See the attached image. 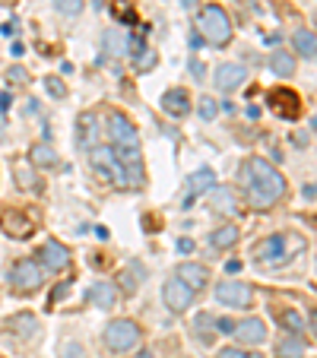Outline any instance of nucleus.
I'll return each instance as SVG.
<instances>
[{"instance_id":"f257e3e1","label":"nucleus","mask_w":317,"mask_h":358,"mask_svg":"<svg viewBox=\"0 0 317 358\" xmlns=\"http://www.w3.org/2000/svg\"><path fill=\"white\" fill-rule=\"evenodd\" d=\"M241 184L254 210H270L273 203L286 194V178L273 169L267 159H248L241 165Z\"/></svg>"},{"instance_id":"f03ea898","label":"nucleus","mask_w":317,"mask_h":358,"mask_svg":"<svg viewBox=\"0 0 317 358\" xmlns=\"http://www.w3.org/2000/svg\"><path fill=\"white\" fill-rule=\"evenodd\" d=\"M197 26H200L203 38H206L209 45H216V48L229 45V38H232V22H229V16H225V10L219 7V3H209V7H203V13H200V20H197Z\"/></svg>"},{"instance_id":"7ed1b4c3","label":"nucleus","mask_w":317,"mask_h":358,"mask_svg":"<svg viewBox=\"0 0 317 358\" xmlns=\"http://www.w3.org/2000/svg\"><path fill=\"white\" fill-rule=\"evenodd\" d=\"M101 336H105V345H108L111 352H130V349L140 345L143 330H140V324H134V320L118 317V320H111V324L105 327Z\"/></svg>"},{"instance_id":"20e7f679","label":"nucleus","mask_w":317,"mask_h":358,"mask_svg":"<svg viewBox=\"0 0 317 358\" xmlns=\"http://www.w3.org/2000/svg\"><path fill=\"white\" fill-rule=\"evenodd\" d=\"M92 169H95V175H101V181H118L121 187H134V178L127 175V169H124L121 162L115 159V149H99L95 146L92 149Z\"/></svg>"},{"instance_id":"39448f33","label":"nucleus","mask_w":317,"mask_h":358,"mask_svg":"<svg viewBox=\"0 0 317 358\" xmlns=\"http://www.w3.org/2000/svg\"><path fill=\"white\" fill-rule=\"evenodd\" d=\"M108 134H111V143L115 149H140V134H136L134 121L121 111H111L108 115Z\"/></svg>"},{"instance_id":"423d86ee","label":"nucleus","mask_w":317,"mask_h":358,"mask_svg":"<svg viewBox=\"0 0 317 358\" xmlns=\"http://www.w3.org/2000/svg\"><path fill=\"white\" fill-rule=\"evenodd\" d=\"M251 257H254L257 264H263V266H276L279 260L289 257V254H286V235H267L263 241L254 244Z\"/></svg>"},{"instance_id":"0eeeda50","label":"nucleus","mask_w":317,"mask_h":358,"mask_svg":"<svg viewBox=\"0 0 317 358\" xmlns=\"http://www.w3.org/2000/svg\"><path fill=\"white\" fill-rule=\"evenodd\" d=\"M267 105H273V111H276L279 117H289V121H295V117L302 115V95L292 92V89H286V86L270 89Z\"/></svg>"},{"instance_id":"6e6552de","label":"nucleus","mask_w":317,"mask_h":358,"mask_svg":"<svg viewBox=\"0 0 317 358\" xmlns=\"http://www.w3.org/2000/svg\"><path fill=\"white\" fill-rule=\"evenodd\" d=\"M10 282L16 292H35L41 285V266L38 260H20V264L10 270Z\"/></svg>"},{"instance_id":"1a4fd4ad","label":"nucleus","mask_w":317,"mask_h":358,"mask_svg":"<svg viewBox=\"0 0 317 358\" xmlns=\"http://www.w3.org/2000/svg\"><path fill=\"white\" fill-rule=\"evenodd\" d=\"M162 298H165V308H169L171 314H184L190 308V301H194V292H190L184 282H178V279H169V282L162 285Z\"/></svg>"},{"instance_id":"9d476101","label":"nucleus","mask_w":317,"mask_h":358,"mask_svg":"<svg viewBox=\"0 0 317 358\" xmlns=\"http://www.w3.org/2000/svg\"><path fill=\"white\" fill-rule=\"evenodd\" d=\"M244 80H248V70H244L241 64H219L216 76H213L219 92H235V89L244 86Z\"/></svg>"},{"instance_id":"9b49d317","label":"nucleus","mask_w":317,"mask_h":358,"mask_svg":"<svg viewBox=\"0 0 317 358\" xmlns=\"http://www.w3.org/2000/svg\"><path fill=\"white\" fill-rule=\"evenodd\" d=\"M216 298L223 304H229V308H248L251 298H254V292H251L248 282H219Z\"/></svg>"},{"instance_id":"f8f14e48","label":"nucleus","mask_w":317,"mask_h":358,"mask_svg":"<svg viewBox=\"0 0 317 358\" xmlns=\"http://www.w3.org/2000/svg\"><path fill=\"white\" fill-rule=\"evenodd\" d=\"M0 229L7 231L10 238H20L22 241V238H29L35 231V222L20 210H3L0 213Z\"/></svg>"},{"instance_id":"ddd939ff","label":"nucleus","mask_w":317,"mask_h":358,"mask_svg":"<svg viewBox=\"0 0 317 358\" xmlns=\"http://www.w3.org/2000/svg\"><path fill=\"white\" fill-rule=\"evenodd\" d=\"M38 257H41V266L51 273H61L70 266V250L64 248L61 241H45L38 250Z\"/></svg>"},{"instance_id":"4468645a","label":"nucleus","mask_w":317,"mask_h":358,"mask_svg":"<svg viewBox=\"0 0 317 358\" xmlns=\"http://www.w3.org/2000/svg\"><path fill=\"white\" fill-rule=\"evenodd\" d=\"M213 181H216V175L209 169H200V171H194V175L188 178V187H184V200H181V206L184 210H190L194 206V200L197 196H203L209 187H213Z\"/></svg>"},{"instance_id":"2eb2a0df","label":"nucleus","mask_w":317,"mask_h":358,"mask_svg":"<svg viewBox=\"0 0 317 358\" xmlns=\"http://www.w3.org/2000/svg\"><path fill=\"white\" fill-rule=\"evenodd\" d=\"M99 117L92 115V111H83L80 117H76V146L83 149H95V143H99Z\"/></svg>"},{"instance_id":"dca6fc26","label":"nucleus","mask_w":317,"mask_h":358,"mask_svg":"<svg viewBox=\"0 0 317 358\" xmlns=\"http://www.w3.org/2000/svg\"><path fill=\"white\" fill-rule=\"evenodd\" d=\"M232 336L241 345H260V343H267V327H263V320L248 317V320H241V324H235Z\"/></svg>"},{"instance_id":"f3484780","label":"nucleus","mask_w":317,"mask_h":358,"mask_svg":"<svg viewBox=\"0 0 317 358\" xmlns=\"http://www.w3.org/2000/svg\"><path fill=\"white\" fill-rule=\"evenodd\" d=\"M175 279L188 285L190 292H200L203 285L209 282V270L206 266H200V264H181L178 266V273H175Z\"/></svg>"},{"instance_id":"a211bd4d","label":"nucleus","mask_w":317,"mask_h":358,"mask_svg":"<svg viewBox=\"0 0 317 358\" xmlns=\"http://www.w3.org/2000/svg\"><path fill=\"white\" fill-rule=\"evenodd\" d=\"M159 105H162V111L169 117H184L190 111V95L184 92V89H169V92L162 95V101H159Z\"/></svg>"},{"instance_id":"6ab92c4d","label":"nucleus","mask_w":317,"mask_h":358,"mask_svg":"<svg viewBox=\"0 0 317 358\" xmlns=\"http://www.w3.org/2000/svg\"><path fill=\"white\" fill-rule=\"evenodd\" d=\"M13 175H16V184H20L22 190H29V194H41V178L32 171V165L29 162H22V159H16L13 162Z\"/></svg>"},{"instance_id":"aec40b11","label":"nucleus","mask_w":317,"mask_h":358,"mask_svg":"<svg viewBox=\"0 0 317 358\" xmlns=\"http://www.w3.org/2000/svg\"><path fill=\"white\" fill-rule=\"evenodd\" d=\"M209 206H213V213H219V216H232V213H238V200L229 187H213V194H209Z\"/></svg>"},{"instance_id":"412c9836","label":"nucleus","mask_w":317,"mask_h":358,"mask_svg":"<svg viewBox=\"0 0 317 358\" xmlns=\"http://www.w3.org/2000/svg\"><path fill=\"white\" fill-rule=\"evenodd\" d=\"M29 165H35V169H55L57 165V152L51 143H35L32 149H29Z\"/></svg>"},{"instance_id":"4be33fe9","label":"nucleus","mask_w":317,"mask_h":358,"mask_svg":"<svg viewBox=\"0 0 317 358\" xmlns=\"http://www.w3.org/2000/svg\"><path fill=\"white\" fill-rule=\"evenodd\" d=\"M89 301H92L95 308H101V311L115 308V301H118L115 285H111V282H95L92 289H89Z\"/></svg>"},{"instance_id":"5701e85b","label":"nucleus","mask_w":317,"mask_h":358,"mask_svg":"<svg viewBox=\"0 0 317 358\" xmlns=\"http://www.w3.org/2000/svg\"><path fill=\"white\" fill-rule=\"evenodd\" d=\"M292 45H295V55H302L304 61H314L317 55V38L311 29H298L295 38H292Z\"/></svg>"},{"instance_id":"b1692460","label":"nucleus","mask_w":317,"mask_h":358,"mask_svg":"<svg viewBox=\"0 0 317 358\" xmlns=\"http://www.w3.org/2000/svg\"><path fill=\"white\" fill-rule=\"evenodd\" d=\"M273 317H276V320H279V327H286V330H289L292 336L304 330V320H302V314H298V311H292V308H273Z\"/></svg>"},{"instance_id":"393cba45","label":"nucleus","mask_w":317,"mask_h":358,"mask_svg":"<svg viewBox=\"0 0 317 358\" xmlns=\"http://www.w3.org/2000/svg\"><path fill=\"white\" fill-rule=\"evenodd\" d=\"M270 67H273V73H276L279 80H289V76L295 73V57L286 55V51H273Z\"/></svg>"},{"instance_id":"a878e982","label":"nucleus","mask_w":317,"mask_h":358,"mask_svg":"<svg viewBox=\"0 0 317 358\" xmlns=\"http://www.w3.org/2000/svg\"><path fill=\"white\" fill-rule=\"evenodd\" d=\"M238 238H241V231L235 229V225H223V229H216L213 231V248H219V250H229V248H235L238 244Z\"/></svg>"},{"instance_id":"bb28decb","label":"nucleus","mask_w":317,"mask_h":358,"mask_svg":"<svg viewBox=\"0 0 317 358\" xmlns=\"http://www.w3.org/2000/svg\"><path fill=\"white\" fill-rule=\"evenodd\" d=\"M276 358H304V343L289 333L276 343Z\"/></svg>"},{"instance_id":"cd10ccee","label":"nucleus","mask_w":317,"mask_h":358,"mask_svg":"<svg viewBox=\"0 0 317 358\" xmlns=\"http://www.w3.org/2000/svg\"><path fill=\"white\" fill-rule=\"evenodd\" d=\"M101 45H105V51H108V55H127V38H124L121 32H118V29H108V32L101 35Z\"/></svg>"},{"instance_id":"c85d7f7f","label":"nucleus","mask_w":317,"mask_h":358,"mask_svg":"<svg viewBox=\"0 0 317 358\" xmlns=\"http://www.w3.org/2000/svg\"><path fill=\"white\" fill-rule=\"evenodd\" d=\"M111 10H115V16H118L121 22H127V26L136 20V16H134V7H130L127 0H111Z\"/></svg>"},{"instance_id":"c756f323","label":"nucleus","mask_w":317,"mask_h":358,"mask_svg":"<svg viewBox=\"0 0 317 358\" xmlns=\"http://www.w3.org/2000/svg\"><path fill=\"white\" fill-rule=\"evenodd\" d=\"M51 3H55V10L64 16H76L83 10V0H51Z\"/></svg>"},{"instance_id":"7c9ffc66","label":"nucleus","mask_w":317,"mask_h":358,"mask_svg":"<svg viewBox=\"0 0 317 358\" xmlns=\"http://www.w3.org/2000/svg\"><path fill=\"white\" fill-rule=\"evenodd\" d=\"M216 111H219V105L213 99H206V95H203V101L200 105H197V115L203 117V121H213V117H216Z\"/></svg>"},{"instance_id":"2f4dec72","label":"nucleus","mask_w":317,"mask_h":358,"mask_svg":"<svg viewBox=\"0 0 317 358\" xmlns=\"http://www.w3.org/2000/svg\"><path fill=\"white\" fill-rule=\"evenodd\" d=\"M45 89H48V95H55V99H67V86H64L61 80H55V76L45 80Z\"/></svg>"},{"instance_id":"473e14b6","label":"nucleus","mask_w":317,"mask_h":358,"mask_svg":"<svg viewBox=\"0 0 317 358\" xmlns=\"http://www.w3.org/2000/svg\"><path fill=\"white\" fill-rule=\"evenodd\" d=\"M209 324H213V320H209L206 314H203V317L197 320V330H200L197 336H200V343H203V345H209V343H213V336H216V333H209Z\"/></svg>"},{"instance_id":"72a5a7b5","label":"nucleus","mask_w":317,"mask_h":358,"mask_svg":"<svg viewBox=\"0 0 317 358\" xmlns=\"http://www.w3.org/2000/svg\"><path fill=\"white\" fill-rule=\"evenodd\" d=\"M86 352H83V345L76 343V339H67V343L61 345V358H83Z\"/></svg>"},{"instance_id":"f704fd0d","label":"nucleus","mask_w":317,"mask_h":358,"mask_svg":"<svg viewBox=\"0 0 317 358\" xmlns=\"http://www.w3.org/2000/svg\"><path fill=\"white\" fill-rule=\"evenodd\" d=\"M7 80L13 83V86H20V83H26V80H29V73H26L22 67H10V70H7Z\"/></svg>"},{"instance_id":"c9c22d12","label":"nucleus","mask_w":317,"mask_h":358,"mask_svg":"<svg viewBox=\"0 0 317 358\" xmlns=\"http://www.w3.org/2000/svg\"><path fill=\"white\" fill-rule=\"evenodd\" d=\"M118 282H121V289L127 292V295H134V292H136V282H134V276H130L127 270H124L121 276H118Z\"/></svg>"},{"instance_id":"e433bc0d","label":"nucleus","mask_w":317,"mask_h":358,"mask_svg":"<svg viewBox=\"0 0 317 358\" xmlns=\"http://www.w3.org/2000/svg\"><path fill=\"white\" fill-rule=\"evenodd\" d=\"M67 292H70V282H61V285H57V289H55V292H51V298H48V304H55V301H61V298H64V295H67Z\"/></svg>"},{"instance_id":"4c0bfd02","label":"nucleus","mask_w":317,"mask_h":358,"mask_svg":"<svg viewBox=\"0 0 317 358\" xmlns=\"http://www.w3.org/2000/svg\"><path fill=\"white\" fill-rule=\"evenodd\" d=\"M219 358H251L248 352H241V349H223L219 352Z\"/></svg>"},{"instance_id":"58836bf2","label":"nucleus","mask_w":317,"mask_h":358,"mask_svg":"<svg viewBox=\"0 0 317 358\" xmlns=\"http://www.w3.org/2000/svg\"><path fill=\"white\" fill-rule=\"evenodd\" d=\"M178 250H181V254H190V250H194V241H190V238H181V241H178Z\"/></svg>"},{"instance_id":"ea45409f","label":"nucleus","mask_w":317,"mask_h":358,"mask_svg":"<svg viewBox=\"0 0 317 358\" xmlns=\"http://www.w3.org/2000/svg\"><path fill=\"white\" fill-rule=\"evenodd\" d=\"M216 327H219V330H223V333H232V330H235V324H232V320H229V317L216 320Z\"/></svg>"},{"instance_id":"a19ab883","label":"nucleus","mask_w":317,"mask_h":358,"mask_svg":"<svg viewBox=\"0 0 317 358\" xmlns=\"http://www.w3.org/2000/svg\"><path fill=\"white\" fill-rule=\"evenodd\" d=\"M7 108H10V95L3 92V95H0V111H7Z\"/></svg>"},{"instance_id":"79ce46f5","label":"nucleus","mask_w":317,"mask_h":358,"mask_svg":"<svg viewBox=\"0 0 317 358\" xmlns=\"http://www.w3.org/2000/svg\"><path fill=\"white\" fill-rule=\"evenodd\" d=\"M241 270V264H238V260H232V264H225V273H238Z\"/></svg>"},{"instance_id":"37998d69","label":"nucleus","mask_w":317,"mask_h":358,"mask_svg":"<svg viewBox=\"0 0 317 358\" xmlns=\"http://www.w3.org/2000/svg\"><path fill=\"white\" fill-rule=\"evenodd\" d=\"M304 196H308V200H314V184H304V190H302Z\"/></svg>"},{"instance_id":"c03bdc74","label":"nucleus","mask_w":317,"mask_h":358,"mask_svg":"<svg viewBox=\"0 0 317 358\" xmlns=\"http://www.w3.org/2000/svg\"><path fill=\"white\" fill-rule=\"evenodd\" d=\"M0 32H3V35H13V32H16V22H7V26L0 29Z\"/></svg>"},{"instance_id":"a18cd8bd","label":"nucleus","mask_w":317,"mask_h":358,"mask_svg":"<svg viewBox=\"0 0 317 358\" xmlns=\"http://www.w3.org/2000/svg\"><path fill=\"white\" fill-rule=\"evenodd\" d=\"M16 0H0V7H13Z\"/></svg>"},{"instance_id":"49530a36","label":"nucleus","mask_w":317,"mask_h":358,"mask_svg":"<svg viewBox=\"0 0 317 358\" xmlns=\"http://www.w3.org/2000/svg\"><path fill=\"white\" fill-rule=\"evenodd\" d=\"M194 3H197V0H184V7H188V10H190V7H194Z\"/></svg>"},{"instance_id":"de8ad7c7","label":"nucleus","mask_w":317,"mask_h":358,"mask_svg":"<svg viewBox=\"0 0 317 358\" xmlns=\"http://www.w3.org/2000/svg\"><path fill=\"white\" fill-rule=\"evenodd\" d=\"M0 140H3V127H0Z\"/></svg>"}]
</instances>
